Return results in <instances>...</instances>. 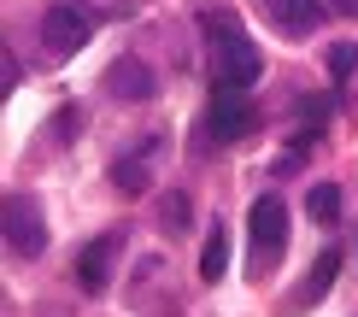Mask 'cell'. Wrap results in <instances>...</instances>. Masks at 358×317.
<instances>
[{
    "instance_id": "6da1fadb",
    "label": "cell",
    "mask_w": 358,
    "mask_h": 317,
    "mask_svg": "<svg viewBox=\"0 0 358 317\" xmlns=\"http://www.w3.org/2000/svg\"><path fill=\"white\" fill-rule=\"evenodd\" d=\"M200 29H206V59H212V83L217 88H252L264 77V53L259 41L241 29L229 6H206L200 12Z\"/></svg>"
},
{
    "instance_id": "4fadbf2b",
    "label": "cell",
    "mask_w": 358,
    "mask_h": 317,
    "mask_svg": "<svg viewBox=\"0 0 358 317\" xmlns=\"http://www.w3.org/2000/svg\"><path fill=\"white\" fill-rule=\"evenodd\" d=\"M323 59H329V77H335V83H352V77H358V41H335Z\"/></svg>"
},
{
    "instance_id": "9c48e42d",
    "label": "cell",
    "mask_w": 358,
    "mask_h": 317,
    "mask_svg": "<svg viewBox=\"0 0 358 317\" xmlns=\"http://www.w3.org/2000/svg\"><path fill=\"white\" fill-rule=\"evenodd\" d=\"M335 276H341V247H323V253H317V265L306 270V282L294 288V306H288V311H311V306H323V294L335 288Z\"/></svg>"
},
{
    "instance_id": "5b68a950",
    "label": "cell",
    "mask_w": 358,
    "mask_h": 317,
    "mask_svg": "<svg viewBox=\"0 0 358 317\" xmlns=\"http://www.w3.org/2000/svg\"><path fill=\"white\" fill-rule=\"evenodd\" d=\"M247 235H252V270H271V265L282 259V247H288V206H282L276 194L252 200V211H247Z\"/></svg>"
},
{
    "instance_id": "9a60e30c",
    "label": "cell",
    "mask_w": 358,
    "mask_h": 317,
    "mask_svg": "<svg viewBox=\"0 0 358 317\" xmlns=\"http://www.w3.org/2000/svg\"><path fill=\"white\" fill-rule=\"evenodd\" d=\"M0 59H6V65H0V88H6V94H12V88H18V53H0Z\"/></svg>"
},
{
    "instance_id": "8992f818",
    "label": "cell",
    "mask_w": 358,
    "mask_h": 317,
    "mask_svg": "<svg viewBox=\"0 0 358 317\" xmlns=\"http://www.w3.org/2000/svg\"><path fill=\"white\" fill-rule=\"evenodd\" d=\"M117 253H124V230H112V235H94V241L83 247V259H77V282H83L88 294H106V288H112Z\"/></svg>"
},
{
    "instance_id": "ba28073f",
    "label": "cell",
    "mask_w": 358,
    "mask_h": 317,
    "mask_svg": "<svg viewBox=\"0 0 358 317\" xmlns=\"http://www.w3.org/2000/svg\"><path fill=\"white\" fill-rule=\"evenodd\" d=\"M159 153H165V141H159V135H147L136 153L112 159V188H124V194H147V188H153V159H159Z\"/></svg>"
},
{
    "instance_id": "52a82bcc",
    "label": "cell",
    "mask_w": 358,
    "mask_h": 317,
    "mask_svg": "<svg viewBox=\"0 0 358 317\" xmlns=\"http://www.w3.org/2000/svg\"><path fill=\"white\" fill-rule=\"evenodd\" d=\"M106 94L124 100V106H147L159 94L153 65H147V59H112V65H106Z\"/></svg>"
},
{
    "instance_id": "e0dca14e",
    "label": "cell",
    "mask_w": 358,
    "mask_h": 317,
    "mask_svg": "<svg viewBox=\"0 0 358 317\" xmlns=\"http://www.w3.org/2000/svg\"><path fill=\"white\" fill-rule=\"evenodd\" d=\"M335 6H341V12H352V18H358V0H335Z\"/></svg>"
},
{
    "instance_id": "7c38bea8",
    "label": "cell",
    "mask_w": 358,
    "mask_h": 317,
    "mask_svg": "<svg viewBox=\"0 0 358 317\" xmlns=\"http://www.w3.org/2000/svg\"><path fill=\"white\" fill-rule=\"evenodd\" d=\"M223 265H229V235H223V223L206 230V247H200V282H217Z\"/></svg>"
},
{
    "instance_id": "30bf717a",
    "label": "cell",
    "mask_w": 358,
    "mask_h": 317,
    "mask_svg": "<svg viewBox=\"0 0 358 317\" xmlns=\"http://www.w3.org/2000/svg\"><path fill=\"white\" fill-rule=\"evenodd\" d=\"M264 18H271L282 36H311L329 12H323L317 0H264Z\"/></svg>"
},
{
    "instance_id": "8fae6325",
    "label": "cell",
    "mask_w": 358,
    "mask_h": 317,
    "mask_svg": "<svg viewBox=\"0 0 358 317\" xmlns=\"http://www.w3.org/2000/svg\"><path fill=\"white\" fill-rule=\"evenodd\" d=\"M306 218L317 223V230H335V223H341V188L335 183H317L306 194Z\"/></svg>"
},
{
    "instance_id": "3957f363",
    "label": "cell",
    "mask_w": 358,
    "mask_h": 317,
    "mask_svg": "<svg viewBox=\"0 0 358 317\" xmlns=\"http://www.w3.org/2000/svg\"><path fill=\"white\" fill-rule=\"evenodd\" d=\"M94 24H100V12L88 0H53L41 12V48L48 53H77V48H88Z\"/></svg>"
},
{
    "instance_id": "2e32d148",
    "label": "cell",
    "mask_w": 358,
    "mask_h": 317,
    "mask_svg": "<svg viewBox=\"0 0 358 317\" xmlns=\"http://www.w3.org/2000/svg\"><path fill=\"white\" fill-rule=\"evenodd\" d=\"M53 135H77V112H71V106L53 118Z\"/></svg>"
},
{
    "instance_id": "5bb4252c",
    "label": "cell",
    "mask_w": 358,
    "mask_h": 317,
    "mask_svg": "<svg viewBox=\"0 0 358 317\" xmlns=\"http://www.w3.org/2000/svg\"><path fill=\"white\" fill-rule=\"evenodd\" d=\"M188 218H194L188 194H165V223H171V230H188Z\"/></svg>"
},
{
    "instance_id": "277c9868",
    "label": "cell",
    "mask_w": 358,
    "mask_h": 317,
    "mask_svg": "<svg viewBox=\"0 0 358 317\" xmlns=\"http://www.w3.org/2000/svg\"><path fill=\"white\" fill-rule=\"evenodd\" d=\"M259 129V106L247 100V88H217L212 106H206V129H200V141H241V135Z\"/></svg>"
},
{
    "instance_id": "7a4b0ae2",
    "label": "cell",
    "mask_w": 358,
    "mask_h": 317,
    "mask_svg": "<svg viewBox=\"0 0 358 317\" xmlns=\"http://www.w3.org/2000/svg\"><path fill=\"white\" fill-rule=\"evenodd\" d=\"M0 230H6V253L12 259H41L48 253V218H41L36 194H6V206H0Z\"/></svg>"
}]
</instances>
